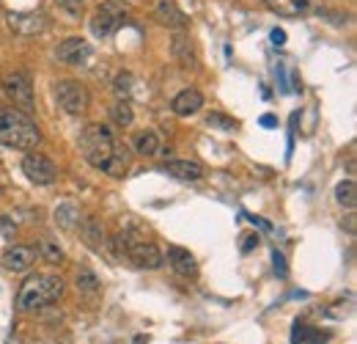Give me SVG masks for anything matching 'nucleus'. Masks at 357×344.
Returning a JSON list of instances; mask_svg holds the SVG:
<instances>
[{"instance_id": "nucleus-9", "label": "nucleus", "mask_w": 357, "mask_h": 344, "mask_svg": "<svg viewBox=\"0 0 357 344\" xmlns=\"http://www.w3.org/2000/svg\"><path fill=\"white\" fill-rule=\"evenodd\" d=\"M8 28L19 36H39L47 28V17L41 11H11L8 14Z\"/></svg>"}, {"instance_id": "nucleus-23", "label": "nucleus", "mask_w": 357, "mask_h": 344, "mask_svg": "<svg viewBox=\"0 0 357 344\" xmlns=\"http://www.w3.org/2000/svg\"><path fill=\"white\" fill-rule=\"evenodd\" d=\"M83 237L88 240V245H91L94 251H102V248H105V229H102V221L88 218V221L83 223Z\"/></svg>"}, {"instance_id": "nucleus-30", "label": "nucleus", "mask_w": 357, "mask_h": 344, "mask_svg": "<svg viewBox=\"0 0 357 344\" xmlns=\"http://www.w3.org/2000/svg\"><path fill=\"white\" fill-rule=\"evenodd\" d=\"M272 262H275V273H278L280 279H286V276H289V267H286V259H283V256H280V254L275 251V254H272Z\"/></svg>"}, {"instance_id": "nucleus-20", "label": "nucleus", "mask_w": 357, "mask_h": 344, "mask_svg": "<svg viewBox=\"0 0 357 344\" xmlns=\"http://www.w3.org/2000/svg\"><path fill=\"white\" fill-rule=\"evenodd\" d=\"M330 342V334H322L311 325H303L297 323L294 331H292V344H327Z\"/></svg>"}, {"instance_id": "nucleus-35", "label": "nucleus", "mask_w": 357, "mask_h": 344, "mask_svg": "<svg viewBox=\"0 0 357 344\" xmlns=\"http://www.w3.org/2000/svg\"><path fill=\"white\" fill-rule=\"evenodd\" d=\"M347 232H349V234H355V215H349V218H347Z\"/></svg>"}, {"instance_id": "nucleus-34", "label": "nucleus", "mask_w": 357, "mask_h": 344, "mask_svg": "<svg viewBox=\"0 0 357 344\" xmlns=\"http://www.w3.org/2000/svg\"><path fill=\"white\" fill-rule=\"evenodd\" d=\"M261 124H264V127H275L278 121H275V116H264V119H261Z\"/></svg>"}, {"instance_id": "nucleus-17", "label": "nucleus", "mask_w": 357, "mask_h": 344, "mask_svg": "<svg viewBox=\"0 0 357 344\" xmlns=\"http://www.w3.org/2000/svg\"><path fill=\"white\" fill-rule=\"evenodd\" d=\"M264 6H267L272 14H278V17L294 19V17L308 14L311 6H314V0H264Z\"/></svg>"}, {"instance_id": "nucleus-7", "label": "nucleus", "mask_w": 357, "mask_h": 344, "mask_svg": "<svg viewBox=\"0 0 357 344\" xmlns=\"http://www.w3.org/2000/svg\"><path fill=\"white\" fill-rule=\"evenodd\" d=\"M22 171L33 185H41V188H47L58 179V165L47 154H36V152L22 157Z\"/></svg>"}, {"instance_id": "nucleus-27", "label": "nucleus", "mask_w": 357, "mask_h": 344, "mask_svg": "<svg viewBox=\"0 0 357 344\" xmlns=\"http://www.w3.org/2000/svg\"><path fill=\"white\" fill-rule=\"evenodd\" d=\"M41 256L47 259V262H63V251L58 248V243H52V240H41Z\"/></svg>"}, {"instance_id": "nucleus-25", "label": "nucleus", "mask_w": 357, "mask_h": 344, "mask_svg": "<svg viewBox=\"0 0 357 344\" xmlns=\"http://www.w3.org/2000/svg\"><path fill=\"white\" fill-rule=\"evenodd\" d=\"M336 201H338L341 207H347V210H355V204H357L355 179H344V182H338V188H336Z\"/></svg>"}, {"instance_id": "nucleus-16", "label": "nucleus", "mask_w": 357, "mask_h": 344, "mask_svg": "<svg viewBox=\"0 0 357 344\" xmlns=\"http://www.w3.org/2000/svg\"><path fill=\"white\" fill-rule=\"evenodd\" d=\"M165 171H168L171 176L181 179V182H201V179L206 176L203 165L195 163V160H171V163L165 165Z\"/></svg>"}, {"instance_id": "nucleus-32", "label": "nucleus", "mask_w": 357, "mask_h": 344, "mask_svg": "<svg viewBox=\"0 0 357 344\" xmlns=\"http://www.w3.org/2000/svg\"><path fill=\"white\" fill-rule=\"evenodd\" d=\"M14 229H17V226H11V218H0V232H3V234H11Z\"/></svg>"}, {"instance_id": "nucleus-14", "label": "nucleus", "mask_w": 357, "mask_h": 344, "mask_svg": "<svg viewBox=\"0 0 357 344\" xmlns=\"http://www.w3.org/2000/svg\"><path fill=\"white\" fill-rule=\"evenodd\" d=\"M201 108H203V97H201V91H195V88L178 91L176 97H174V102H171V110H174L176 116H181V119L195 116Z\"/></svg>"}, {"instance_id": "nucleus-13", "label": "nucleus", "mask_w": 357, "mask_h": 344, "mask_svg": "<svg viewBox=\"0 0 357 344\" xmlns=\"http://www.w3.org/2000/svg\"><path fill=\"white\" fill-rule=\"evenodd\" d=\"M171 52H174V58L181 63V69H198V52H195V44H192L190 33H184V30L174 33Z\"/></svg>"}, {"instance_id": "nucleus-6", "label": "nucleus", "mask_w": 357, "mask_h": 344, "mask_svg": "<svg viewBox=\"0 0 357 344\" xmlns=\"http://www.w3.org/2000/svg\"><path fill=\"white\" fill-rule=\"evenodd\" d=\"M55 102L69 116H83L91 108V94L80 80H58L55 83Z\"/></svg>"}, {"instance_id": "nucleus-12", "label": "nucleus", "mask_w": 357, "mask_h": 344, "mask_svg": "<svg viewBox=\"0 0 357 344\" xmlns=\"http://www.w3.org/2000/svg\"><path fill=\"white\" fill-rule=\"evenodd\" d=\"M154 17H157V22H163L165 28H174V30H187V25H190L187 14L178 8L176 0H157Z\"/></svg>"}, {"instance_id": "nucleus-18", "label": "nucleus", "mask_w": 357, "mask_h": 344, "mask_svg": "<svg viewBox=\"0 0 357 344\" xmlns=\"http://www.w3.org/2000/svg\"><path fill=\"white\" fill-rule=\"evenodd\" d=\"M135 152L143 154V157H157L163 152V141L154 130H141L135 135Z\"/></svg>"}, {"instance_id": "nucleus-29", "label": "nucleus", "mask_w": 357, "mask_h": 344, "mask_svg": "<svg viewBox=\"0 0 357 344\" xmlns=\"http://www.w3.org/2000/svg\"><path fill=\"white\" fill-rule=\"evenodd\" d=\"M66 14H72V17H80L83 14V8H85V0H55Z\"/></svg>"}, {"instance_id": "nucleus-19", "label": "nucleus", "mask_w": 357, "mask_h": 344, "mask_svg": "<svg viewBox=\"0 0 357 344\" xmlns=\"http://www.w3.org/2000/svg\"><path fill=\"white\" fill-rule=\"evenodd\" d=\"M108 176H116V179H121L127 171H130V149L124 146V143H116V149H113V157L108 160V165L102 168Z\"/></svg>"}, {"instance_id": "nucleus-3", "label": "nucleus", "mask_w": 357, "mask_h": 344, "mask_svg": "<svg viewBox=\"0 0 357 344\" xmlns=\"http://www.w3.org/2000/svg\"><path fill=\"white\" fill-rule=\"evenodd\" d=\"M113 149H116V141H113V132L108 124H88L80 132V152L88 165L102 171L108 165V160L113 157Z\"/></svg>"}, {"instance_id": "nucleus-26", "label": "nucleus", "mask_w": 357, "mask_h": 344, "mask_svg": "<svg viewBox=\"0 0 357 344\" xmlns=\"http://www.w3.org/2000/svg\"><path fill=\"white\" fill-rule=\"evenodd\" d=\"M113 91H116V97L119 99H132V94H135V77H132V72H119L116 74V80H113Z\"/></svg>"}, {"instance_id": "nucleus-21", "label": "nucleus", "mask_w": 357, "mask_h": 344, "mask_svg": "<svg viewBox=\"0 0 357 344\" xmlns=\"http://www.w3.org/2000/svg\"><path fill=\"white\" fill-rule=\"evenodd\" d=\"M74 284H77V292L80 295H85V298H96L99 292H102V284H99V279L88 270V267H80L77 270V279H74Z\"/></svg>"}, {"instance_id": "nucleus-2", "label": "nucleus", "mask_w": 357, "mask_h": 344, "mask_svg": "<svg viewBox=\"0 0 357 344\" xmlns=\"http://www.w3.org/2000/svg\"><path fill=\"white\" fill-rule=\"evenodd\" d=\"M0 143L8 149L33 152L41 143V130L36 127V121H30L28 113L3 108L0 110Z\"/></svg>"}, {"instance_id": "nucleus-11", "label": "nucleus", "mask_w": 357, "mask_h": 344, "mask_svg": "<svg viewBox=\"0 0 357 344\" xmlns=\"http://www.w3.org/2000/svg\"><path fill=\"white\" fill-rule=\"evenodd\" d=\"M3 267L8 273H28L33 265H36V248L30 245H8L3 251Z\"/></svg>"}, {"instance_id": "nucleus-5", "label": "nucleus", "mask_w": 357, "mask_h": 344, "mask_svg": "<svg viewBox=\"0 0 357 344\" xmlns=\"http://www.w3.org/2000/svg\"><path fill=\"white\" fill-rule=\"evenodd\" d=\"M0 88H3V97L8 102H14V108H19L22 113L33 110V83H30L28 72H22V69H3Z\"/></svg>"}, {"instance_id": "nucleus-10", "label": "nucleus", "mask_w": 357, "mask_h": 344, "mask_svg": "<svg viewBox=\"0 0 357 344\" xmlns=\"http://www.w3.org/2000/svg\"><path fill=\"white\" fill-rule=\"evenodd\" d=\"M55 55H58V61H63V63L80 66V63H85V61L91 58V44H88L83 36H69V39H63V41L58 44Z\"/></svg>"}, {"instance_id": "nucleus-24", "label": "nucleus", "mask_w": 357, "mask_h": 344, "mask_svg": "<svg viewBox=\"0 0 357 344\" xmlns=\"http://www.w3.org/2000/svg\"><path fill=\"white\" fill-rule=\"evenodd\" d=\"M110 121L116 124V127H130L132 121H135V110H132V105L127 102V99H119L113 108H110Z\"/></svg>"}, {"instance_id": "nucleus-8", "label": "nucleus", "mask_w": 357, "mask_h": 344, "mask_svg": "<svg viewBox=\"0 0 357 344\" xmlns=\"http://www.w3.org/2000/svg\"><path fill=\"white\" fill-rule=\"evenodd\" d=\"M121 256H127L135 267H141V270H157V267H163V254H160V248L154 245V243H149V240H138V243H132Z\"/></svg>"}, {"instance_id": "nucleus-22", "label": "nucleus", "mask_w": 357, "mask_h": 344, "mask_svg": "<svg viewBox=\"0 0 357 344\" xmlns=\"http://www.w3.org/2000/svg\"><path fill=\"white\" fill-rule=\"evenodd\" d=\"M55 223L63 229V232H74L80 226V210L74 204H61L55 210Z\"/></svg>"}, {"instance_id": "nucleus-1", "label": "nucleus", "mask_w": 357, "mask_h": 344, "mask_svg": "<svg viewBox=\"0 0 357 344\" xmlns=\"http://www.w3.org/2000/svg\"><path fill=\"white\" fill-rule=\"evenodd\" d=\"M61 298H63V279L61 276L33 273L19 287L17 306H19V312H39V309H47V306L58 303Z\"/></svg>"}, {"instance_id": "nucleus-31", "label": "nucleus", "mask_w": 357, "mask_h": 344, "mask_svg": "<svg viewBox=\"0 0 357 344\" xmlns=\"http://www.w3.org/2000/svg\"><path fill=\"white\" fill-rule=\"evenodd\" d=\"M256 245H258V234H247V237L242 240V254H250Z\"/></svg>"}, {"instance_id": "nucleus-33", "label": "nucleus", "mask_w": 357, "mask_h": 344, "mask_svg": "<svg viewBox=\"0 0 357 344\" xmlns=\"http://www.w3.org/2000/svg\"><path fill=\"white\" fill-rule=\"evenodd\" d=\"M272 41H275V44H283V41H286V33L275 28V30H272Z\"/></svg>"}, {"instance_id": "nucleus-4", "label": "nucleus", "mask_w": 357, "mask_h": 344, "mask_svg": "<svg viewBox=\"0 0 357 344\" xmlns=\"http://www.w3.org/2000/svg\"><path fill=\"white\" fill-rule=\"evenodd\" d=\"M130 14H132V8H130L127 0H105V3L91 14L88 28H91V33H94L96 39H108V36H113V33L124 25V19H130Z\"/></svg>"}, {"instance_id": "nucleus-28", "label": "nucleus", "mask_w": 357, "mask_h": 344, "mask_svg": "<svg viewBox=\"0 0 357 344\" xmlns=\"http://www.w3.org/2000/svg\"><path fill=\"white\" fill-rule=\"evenodd\" d=\"M206 121H209V127H217V130H223V132L236 130V121H234V119H225L223 113H209Z\"/></svg>"}, {"instance_id": "nucleus-15", "label": "nucleus", "mask_w": 357, "mask_h": 344, "mask_svg": "<svg viewBox=\"0 0 357 344\" xmlns=\"http://www.w3.org/2000/svg\"><path fill=\"white\" fill-rule=\"evenodd\" d=\"M168 265H171V270H174L176 276H184V279H190V276L198 273L195 256H192L187 248H181V245H171V248H168Z\"/></svg>"}]
</instances>
